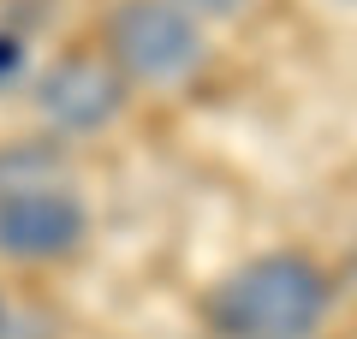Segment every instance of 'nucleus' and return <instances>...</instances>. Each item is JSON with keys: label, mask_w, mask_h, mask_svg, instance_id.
I'll return each mask as SVG.
<instances>
[{"label": "nucleus", "mask_w": 357, "mask_h": 339, "mask_svg": "<svg viewBox=\"0 0 357 339\" xmlns=\"http://www.w3.org/2000/svg\"><path fill=\"white\" fill-rule=\"evenodd\" d=\"M89 209L60 149L13 143L0 149V256L6 262H60L84 244Z\"/></svg>", "instance_id": "f03ea898"}, {"label": "nucleus", "mask_w": 357, "mask_h": 339, "mask_svg": "<svg viewBox=\"0 0 357 339\" xmlns=\"http://www.w3.org/2000/svg\"><path fill=\"white\" fill-rule=\"evenodd\" d=\"M0 339H54V322L42 310H30V303L0 292Z\"/></svg>", "instance_id": "39448f33"}, {"label": "nucleus", "mask_w": 357, "mask_h": 339, "mask_svg": "<svg viewBox=\"0 0 357 339\" xmlns=\"http://www.w3.org/2000/svg\"><path fill=\"white\" fill-rule=\"evenodd\" d=\"M185 13H197V18H238L250 0H178Z\"/></svg>", "instance_id": "423d86ee"}, {"label": "nucleus", "mask_w": 357, "mask_h": 339, "mask_svg": "<svg viewBox=\"0 0 357 339\" xmlns=\"http://www.w3.org/2000/svg\"><path fill=\"white\" fill-rule=\"evenodd\" d=\"M333 286L310 256L298 250H268L232 268L208 292L203 315L220 339H316L328 322Z\"/></svg>", "instance_id": "f257e3e1"}, {"label": "nucleus", "mask_w": 357, "mask_h": 339, "mask_svg": "<svg viewBox=\"0 0 357 339\" xmlns=\"http://www.w3.org/2000/svg\"><path fill=\"white\" fill-rule=\"evenodd\" d=\"M18 66H24V42H18V36H0V84H13Z\"/></svg>", "instance_id": "0eeeda50"}, {"label": "nucleus", "mask_w": 357, "mask_h": 339, "mask_svg": "<svg viewBox=\"0 0 357 339\" xmlns=\"http://www.w3.org/2000/svg\"><path fill=\"white\" fill-rule=\"evenodd\" d=\"M119 107H126V77L114 72V60L72 54L36 77V113L60 137H96L119 119Z\"/></svg>", "instance_id": "20e7f679"}, {"label": "nucleus", "mask_w": 357, "mask_h": 339, "mask_svg": "<svg viewBox=\"0 0 357 339\" xmlns=\"http://www.w3.org/2000/svg\"><path fill=\"white\" fill-rule=\"evenodd\" d=\"M203 18L178 0H119L107 18V60L126 84L173 89L203 66Z\"/></svg>", "instance_id": "7ed1b4c3"}]
</instances>
